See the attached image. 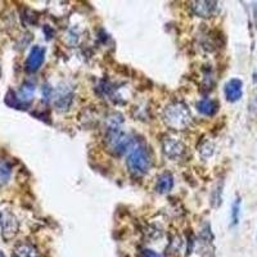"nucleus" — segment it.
Here are the masks:
<instances>
[{"label": "nucleus", "instance_id": "nucleus-1", "mask_svg": "<svg viewBox=\"0 0 257 257\" xmlns=\"http://www.w3.org/2000/svg\"><path fill=\"white\" fill-rule=\"evenodd\" d=\"M164 121L170 128L181 132V130L189 127L190 122H192V114L184 103L173 102L166 105V108H165Z\"/></svg>", "mask_w": 257, "mask_h": 257}, {"label": "nucleus", "instance_id": "nucleus-2", "mask_svg": "<svg viewBox=\"0 0 257 257\" xmlns=\"http://www.w3.org/2000/svg\"><path fill=\"white\" fill-rule=\"evenodd\" d=\"M126 165L133 175L142 176L152 167V156L146 146H137L130 149Z\"/></svg>", "mask_w": 257, "mask_h": 257}, {"label": "nucleus", "instance_id": "nucleus-3", "mask_svg": "<svg viewBox=\"0 0 257 257\" xmlns=\"http://www.w3.org/2000/svg\"><path fill=\"white\" fill-rule=\"evenodd\" d=\"M105 144H107V148L112 155L121 156L132 149L133 141L132 138L125 134L120 127L107 128Z\"/></svg>", "mask_w": 257, "mask_h": 257}, {"label": "nucleus", "instance_id": "nucleus-4", "mask_svg": "<svg viewBox=\"0 0 257 257\" xmlns=\"http://www.w3.org/2000/svg\"><path fill=\"white\" fill-rule=\"evenodd\" d=\"M0 228L6 239H11L17 234L18 221L11 211L0 208Z\"/></svg>", "mask_w": 257, "mask_h": 257}, {"label": "nucleus", "instance_id": "nucleus-5", "mask_svg": "<svg viewBox=\"0 0 257 257\" xmlns=\"http://www.w3.org/2000/svg\"><path fill=\"white\" fill-rule=\"evenodd\" d=\"M162 149L167 157L171 160H178L184 156L187 148L180 141H176L174 138H165L162 141Z\"/></svg>", "mask_w": 257, "mask_h": 257}, {"label": "nucleus", "instance_id": "nucleus-6", "mask_svg": "<svg viewBox=\"0 0 257 257\" xmlns=\"http://www.w3.org/2000/svg\"><path fill=\"white\" fill-rule=\"evenodd\" d=\"M45 58V49L41 47H34L30 52L26 61V70L29 72H36L41 67Z\"/></svg>", "mask_w": 257, "mask_h": 257}, {"label": "nucleus", "instance_id": "nucleus-7", "mask_svg": "<svg viewBox=\"0 0 257 257\" xmlns=\"http://www.w3.org/2000/svg\"><path fill=\"white\" fill-rule=\"evenodd\" d=\"M225 98L228 102H238L242 98L243 94V82L239 79H231L225 84L224 88Z\"/></svg>", "mask_w": 257, "mask_h": 257}, {"label": "nucleus", "instance_id": "nucleus-8", "mask_svg": "<svg viewBox=\"0 0 257 257\" xmlns=\"http://www.w3.org/2000/svg\"><path fill=\"white\" fill-rule=\"evenodd\" d=\"M192 11L198 17L208 18L216 12V3L215 2H193Z\"/></svg>", "mask_w": 257, "mask_h": 257}, {"label": "nucleus", "instance_id": "nucleus-9", "mask_svg": "<svg viewBox=\"0 0 257 257\" xmlns=\"http://www.w3.org/2000/svg\"><path fill=\"white\" fill-rule=\"evenodd\" d=\"M72 99L73 93L70 89H66V90L62 89V90H59L56 95V100H54L57 109L58 111H67L70 108L71 103H72Z\"/></svg>", "mask_w": 257, "mask_h": 257}, {"label": "nucleus", "instance_id": "nucleus-10", "mask_svg": "<svg viewBox=\"0 0 257 257\" xmlns=\"http://www.w3.org/2000/svg\"><path fill=\"white\" fill-rule=\"evenodd\" d=\"M219 102L210 99V98L201 99L197 103V109H198L202 114H205V116H215V114L217 113V111H219Z\"/></svg>", "mask_w": 257, "mask_h": 257}, {"label": "nucleus", "instance_id": "nucleus-11", "mask_svg": "<svg viewBox=\"0 0 257 257\" xmlns=\"http://www.w3.org/2000/svg\"><path fill=\"white\" fill-rule=\"evenodd\" d=\"M15 257H41L40 252L34 244L30 243H20L13 249Z\"/></svg>", "mask_w": 257, "mask_h": 257}, {"label": "nucleus", "instance_id": "nucleus-12", "mask_svg": "<svg viewBox=\"0 0 257 257\" xmlns=\"http://www.w3.org/2000/svg\"><path fill=\"white\" fill-rule=\"evenodd\" d=\"M174 187V178L170 173H164L162 175L158 176L157 183H156V192L160 194H166L171 192Z\"/></svg>", "mask_w": 257, "mask_h": 257}, {"label": "nucleus", "instance_id": "nucleus-13", "mask_svg": "<svg viewBox=\"0 0 257 257\" xmlns=\"http://www.w3.org/2000/svg\"><path fill=\"white\" fill-rule=\"evenodd\" d=\"M34 93H35V85L30 81H26L21 86L20 91L17 94V98L22 104H25V103H29L32 99Z\"/></svg>", "mask_w": 257, "mask_h": 257}, {"label": "nucleus", "instance_id": "nucleus-14", "mask_svg": "<svg viewBox=\"0 0 257 257\" xmlns=\"http://www.w3.org/2000/svg\"><path fill=\"white\" fill-rule=\"evenodd\" d=\"M12 170L7 162H0V185H4L11 179Z\"/></svg>", "mask_w": 257, "mask_h": 257}, {"label": "nucleus", "instance_id": "nucleus-15", "mask_svg": "<svg viewBox=\"0 0 257 257\" xmlns=\"http://www.w3.org/2000/svg\"><path fill=\"white\" fill-rule=\"evenodd\" d=\"M239 213H240V199H237L234 202L233 207H231V221L233 225L238 224L239 221Z\"/></svg>", "mask_w": 257, "mask_h": 257}, {"label": "nucleus", "instance_id": "nucleus-16", "mask_svg": "<svg viewBox=\"0 0 257 257\" xmlns=\"http://www.w3.org/2000/svg\"><path fill=\"white\" fill-rule=\"evenodd\" d=\"M212 152H213V147L212 144L208 143V142H206V143H203L201 147H199V153H201V156L203 158L211 157Z\"/></svg>", "mask_w": 257, "mask_h": 257}, {"label": "nucleus", "instance_id": "nucleus-17", "mask_svg": "<svg viewBox=\"0 0 257 257\" xmlns=\"http://www.w3.org/2000/svg\"><path fill=\"white\" fill-rule=\"evenodd\" d=\"M143 257H161L157 252L152 251V249H144Z\"/></svg>", "mask_w": 257, "mask_h": 257}, {"label": "nucleus", "instance_id": "nucleus-18", "mask_svg": "<svg viewBox=\"0 0 257 257\" xmlns=\"http://www.w3.org/2000/svg\"><path fill=\"white\" fill-rule=\"evenodd\" d=\"M43 95L45 96V99H49L50 95H52V89H50L48 85L43 86Z\"/></svg>", "mask_w": 257, "mask_h": 257}, {"label": "nucleus", "instance_id": "nucleus-19", "mask_svg": "<svg viewBox=\"0 0 257 257\" xmlns=\"http://www.w3.org/2000/svg\"><path fill=\"white\" fill-rule=\"evenodd\" d=\"M0 257H6V256H4V254L2 253V252H0Z\"/></svg>", "mask_w": 257, "mask_h": 257}]
</instances>
